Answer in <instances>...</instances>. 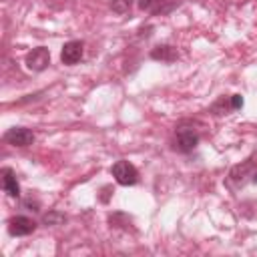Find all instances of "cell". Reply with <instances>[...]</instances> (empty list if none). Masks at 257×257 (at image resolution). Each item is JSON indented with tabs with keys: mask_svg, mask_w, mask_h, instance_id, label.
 Here are the masks:
<instances>
[{
	"mask_svg": "<svg viewBox=\"0 0 257 257\" xmlns=\"http://www.w3.org/2000/svg\"><path fill=\"white\" fill-rule=\"evenodd\" d=\"M251 181L257 185V169H255V173H253V177H251Z\"/></svg>",
	"mask_w": 257,
	"mask_h": 257,
	"instance_id": "17",
	"label": "cell"
},
{
	"mask_svg": "<svg viewBox=\"0 0 257 257\" xmlns=\"http://www.w3.org/2000/svg\"><path fill=\"white\" fill-rule=\"evenodd\" d=\"M110 175L114 177V181L122 187H131V185H137L139 183V171L135 169L133 163L120 159L116 161L112 167H110Z\"/></svg>",
	"mask_w": 257,
	"mask_h": 257,
	"instance_id": "2",
	"label": "cell"
},
{
	"mask_svg": "<svg viewBox=\"0 0 257 257\" xmlns=\"http://www.w3.org/2000/svg\"><path fill=\"white\" fill-rule=\"evenodd\" d=\"M24 64H26V68L32 70V72H42V70L48 68V64H50V50H48L46 46H36V48H32V50L26 54Z\"/></svg>",
	"mask_w": 257,
	"mask_h": 257,
	"instance_id": "3",
	"label": "cell"
},
{
	"mask_svg": "<svg viewBox=\"0 0 257 257\" xmlns=\"http://www.w3.org/2000/svg\"><path fill=\"white\" fill-rule=\"evenodd\" d=\"M66 217L62 215V213H58V211H50V213H46L44 217H42V223L44 225H58V223H62Z\"/></svg>",
	"mask_w": 257,
	"mask_h": 257,
	"instance_id": "13",
	"label": "cell"
},
{
	"mask_svg": "<svg viewBox=\"0 0 257 257\" xmlns=\"http://www.w3.org/2000/svg\"><path fill=\"white\" fill-rule=\"evenodd\" d=\"M133 6V0H110V10L116 14H126Z\"/></svg>",
	"mask_w": 257,
	"mask_h": 257,
	"instance_id": "12",
	"label": "cell"
},
{
	"mask_svg": "<svg viewBox=\"0 0 257 257\" xmlns=\"http://www.w3.org/2000/svg\"><path fill=\"white\" fill-rule=\"evenodd\" d=\"M82 54H84V44L80 40H68V42H64V46L60 50V60H62V64L72 66L76 62H80Z\"/></svg>",
	"mask_w": 257,
	"mask_h": 257,
	"instance_id": "6",
	"label": "cell"
},
{
	"mask_svg": "<svg viewBox=\"0 0 257 257\" xmlns=\"http://www.w3.org/2000/svg\"><path fill=\"white\" fill-rule=\"evenodd\" d=\"M199 145V133L193 128V124L189 120H183L175 126V137H173V149L177 153H191L195 147Z\"/></svg>",
	"mask_w": 257,
	"mask_h": 257,
	"instance_id": "1",
	"label": "cell"
},
{
	"mask_svg": "<svg viewBox=\"0 0 257 257\" xmlns=\"http://www.w3.org/2000/svg\"><path fill=\"white\" fill-rule=\"evenodd\" d=\"M34 229H36L34 219H30V217H26V215H16V217L8 219V233H10L12 237L30 235Z\"/></svg>",
	"mask_w": 257,
	"mask_h": 257,
	"instance_id": "5",
	"label": "cell"
},
{
	"mask_svg": "<svg viewBox=\"0 0 257 257\" xmlns=\"http://www.w3.org/2000/svg\"><path fill=\"white\" fill-rule=\"evenodd\" d=\"M163 2H167V0H137L139 8L147 10V12H161V4Z\"/></svg>",
	"mask_w": 257,
	"mask_h": 257,
	"instance_id": "11",
	"label": "cell"
},
{
	"mask_svg": "<svg viewBox=\"0 0 257 257\" xmlns=\"http://www.w3.org/2000/svg\"><path fill=\"white\" fill-rule=\"evenodd\" d=\"M4 141L12 147H30L34 143V133L24 126H12L4 133Z\"/></svg>",
	"mask_w": 257,
	"mask_h": 257,
	"instance_id": "4",
	"label": "cell"
},
{
	"mask_svg": "<svg viewBox=\"0 0 257 257\" xmlns=\"http://www.w3.org/2000/svg\"><path fill=\"white\" fill-rule=\"evenodd\" d=\"M151 58L153 60H161V62H175L179 58V50L171 44H159L151 50Z\"/></svg>",
	"mask_w": 257,
	"mask_h": 257,
	"instance_id": "9",
	"label": "cell"
},
{
	"mask_svg": "<svg viewBox=\"0 0 257 257\" xmlns=\"http://www.w3.org/2000/svg\"><path fill=\"white\" fill-rule=\"evenodd\" d=\"M24 205H26V207H34V211H38V201L28 199V201H24Z\"/></svg>",
	"mask_w": 257,
	"mask_h": 257,
	"instance_id": "16",
	"label": "cell"
},
{
	"mask_svg": "<svg viewBox=\"0 0 257 257\" xmlns=\"http://www.w3.org/2000/svg\"><path fill=\"white\" fill-rule=\"evenodd\" d=\"M2 189H4V193L8 197H14V199L20 197V185L16 181V173L12 169H8V167L2 169Z\"/></svg>",
	"mask_w": 257,
	"mask_h": 257,
	"instance_id": "8",
	"label": "cell"
},
{
	"mask_svg": "<svg viewBox=\"0 0 257 257\" xmlns=\"http://www.w3.org/2000/svg\"><path fill=\"white\" fill-rule=\"evenodd\" d=\"M231 104H233V110H239L243 106V96L241 94H231Z\"/></svg>",
	"mask_w": 257,
	"mask_h": 257,
	"instance_id": "14",
	"label": "cell"
},
{
	"mask_svg": "<svg viewBox=\"0 0 257 257\" xmlns=\"http://www.w3.org/2000/svg\"><path fill=\"white\" fill-rule=\"evenodd\" d=\"M44 2H46L48 6H52V8H60V6H62L66 0H44Z\"/></svg>",
	"mask_w": 257,
	"mask_h": 257,
	"instance_id": "15",
	"label": "cell"
},
{
	"mask_svg": "<svg viewBox=\"0 0 257 257\" xmlns=\"http://www.w3.org/2000/svg\"><path fill=\"white\" fill-rule=\"evenodd\" d=\"M233 110V104H231V96H221V98H217L215 100V104L211 106V112L213 114H227V112H231Z\"/></svg>",
	"mask_w": 257,
	"mask_h": 257,
	"instance_id": "10",
	"label": "cell"
},
{
	"mask_svg": "<svg viewBox=\"0 0 257 257\" xmlns=\"http://www.w3.org/2000/svg\"><path fill=\"white\" fill-rule=\"evenodd\" d=\"M253 173H255L253 159H247V161H243L241 165H235V167L231 169V173H229V183L241 187V185L247 181V177H253Z\"/></svg>",
	"mask_w": 257,
	"mask_h": 257,
	"instance_id": "7",
	"label": "cell"
}]
</instances>
